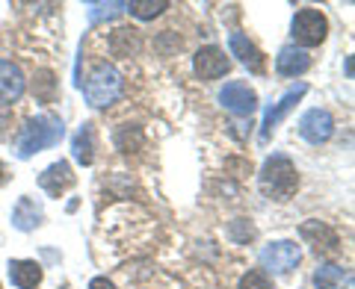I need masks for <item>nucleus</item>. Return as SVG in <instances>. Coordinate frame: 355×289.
Here are the masks:
<instances>
[{
	"mask_svg": "<svg viewBox=\"0 0 355 289\" xmlns=\"http://www.w3.org/2000/svg\"><path fill=\"white\" fill-rule=\"evenodd\" d=\"M62 136H65V127H62L60 115H51V113L36 115V118H30L27 124L21 127L18 139H15V157L18 160H30L33 153L60 144Z\"/></svg>",
	"mask_w": 355,
	"mask_h": 289,
	"instance_id": "1",
	"label": "nucleus"
},
{
	"mask_svg": "<svg viewBox=\"0 0 355 289\" xmlns=\"http://www.w3.org/2000/svg\"><path fill=\"white\" fill-rule=\"evenodd\" d=\"M258 186L270 201H291L299 189V174H296V165L291 162V157L272 153L258 174Z\"/></svg>",
	"mask_w": 355,
	"mask_h": 289,
	"instance_id": "2",
	"label": "nucleus"
},
{
	"mask_svg": "<svg viewBox=\"0 0 355 289\" xmlns=\"http://www.w3.org/2000/svg\"><path fill=\"white\" fill-rule=\"evenodd\" d=\"M121 92H125V80H121V74L110 62H98L92 68V74L86 77V83H83L86 104L95 106V109L113 106L121 97Z\"/></svg>",
	"mask_w": 355,
	"mask_h": 289,
	"instance_id": "3",
	"label": "nucleus"
},
{
	"mask_svg": "<svg viewBox=\"0 0 355 289\" xmlns=\"http://www.w3.org/2000/svg\"><path fill=\"white\" fill-rule=\"evenodd\" d=\"M291 36L299 48H317V44H323L326 36H329V18L320 12L314 6H305L299 9L291 21Z\"/></svg>",
	"mask_w": 355,
	"mask_h": 289,
	"instance_id": "4",
	"label": "nucleus"
},
{
	"mask_svg": "<svg viewBox=\"0 0 355 289\" xmlns=\"http://www.w3.org/2000/svg\"><path fill=\"white\" fill-rule=\"evenodd\" d=\"M299 245L291 239H279V242H270L263 251H261V265L266 272H272V274H287L291 269H296V263H299Z\"/></svg>",
	"mask_w": 355,
	"mask_h": 289,
	"instance_id": "5",
	"label": "nucleus"
},
{
	"mask_svg": "<svg viewBox=\"0 0 355 289\" xmlns=\"http://www.w3.org/2000/svg\"><path fill=\"white\" fill-rule=\"evenodd\" d=\"M331 133H335V118H331L329 109H308V113L299 118V136L311 144L329 142Z\"/></svg>",
	"mask_w": 355,
	"mask_h": 289,
	"instance_id": "6",
	"label": "nucleus"
},
{
	"mask_svg": "<svg viewBox=\"0 0 355 289\" xmlns=\"http://www.w3.org/2000/svg\"><path fill=\"white\" fill-rule=\"evenodd\" d=\"M193 68H196L198 80H219V77L228 74L231 59L225 57V50L216 48V44H207V48H202V50L196 53Z\"/></svg>",
	"mask_w": 355,
	"mask_h": 289,
	"instance_id": "7",
	"label": "nucleus"
},
{
	"mask_svg": "<svg viewBox=\"0 0 355 289\" xmlns=\"http://www.w3.org/2000/svg\"><path fill=\"white\" fill-rule=\"evenodd\" d=\"M219 104L234 115H252L258 109V95L246 83H225V88L219 92Z\"/></svg>",
	"mask_w": 355,
	"mask_h": 289,
	"instance_id": "8",
	"label": "nucleus"
},
{
	"mask_svg": "<svg viewBox=\"0 0 355 289\" xmlns=\"http://www.w3.org/2000/svg\"><path fill=\"white\" fill-rule=\"evenodd\" d=\"M305 92H308V86H305V83H299L296 88H291V92H287V95H282V97H279V104H272L270 109H266V115H263V124H261V142H266V139H270V133H272L275 127L282 124V121H284V115L291 113V109H293L299 101H302V97H305Z\"/></svg>",
	"mask_w": 355,
	"mask_h": 289,
	"instance_id": "9",
	"label": "nucleus"
},
{
	"mask_svg": "<svg viewBox=\"0 0 355 289\" xmlns=\"http://www.w3.org/2000/svg\"><path fill=\"white\" fill-rule=\"evenodd\" d=\"M299 233H302V239L314 248V254H320V257H329V254L338 251V233L331 230L326 221L311 218V221H305V225L299 227Z\"/></svg>",
	"mask_w": 355,
	"mask_h": 289,
	"instance_id": "10",
	"label": "nucleus"
},
{
	"mask_svg": "<svg viewBox=\"0 0 355 289\" xmlns=\"http://www.w3.org/2000/svg\"><path fill=\"white\" fill-rule=\"evenodd\" d=\"M24 74L15 62L9 59H0V106H9V104H18L21 95H24Z\"/></svg>",
	"mask_w": 355,
	"mask_h": 289,
	"instance_id": "11",
	"label": "nucleus"
},
{
	"mask_svg": "<svg viewBox=\"0 0 355 289\" xmlns=\"http://www.w3.org/2000/svg\"><path fill=\"white\" fill-rule=\"evenodd\" d=\"M39 186L48 192L51 198H62L65 189H71L74 186V174H71V165L60 160V162H53L48 165L42 174H39Z\"/></svg>",
	"mask_w": 355,
	"mask_h": 289,
	"instance_id": "12",
	"label": "nucleus"
},
{
	"mask_svg": "<svg viewBox=\"0 0 355 289\" xmlns=\"http://www.w3.org/2000/svg\"><path fill=\"white\" fill-rule=\"evenodd\" d=\"M311 68V57L302 48H282L279 57H275V71L282 77H302Z\"/></svg>",
	"mask_w": 355,
	"mask_h": 289,
	"instance_id": "13",
	"label": "nucleus"
},
{
	"mask_svg": "<svg viewBox=\"0 0 355 289\" xmlns=\"http://www.w3.org/2000/svg\"><path fill=\"white\" fill-rule=\"evenodd\" d=\"M9 277L18 289H36L42 283V265L36 260H12L9 263Z\"/></svg>",
	"mask_w": 355,
	"mask_h": 289,
	"instance_id": "14",
	"label": "nucleus"
},
{
	"mask_svg": "<svg viewBox=\"0 0 355 289\" xmlns=\"http://www.w3.org/2000/svg\"><path fill=\"white\" fill-rule=\"evenodd\" d=\"M228 48H231V53L243 62V65H249L252 71H261L263 68V57H261V50L254 48V44L243 36V32H231L228 36Z\"/></svg>",
	"mask_w": 355,
	"mask_h": 289,
	"instance_id": "15",
	"label": "nucleus"
},
{
	"mask_svg": "<svg viewBox=\"0 0 355 289\" xmlns=\"http://www.w3.org/2000/svg\"><path fill=\"white\" fill-rule=\"evenodd\" d=\"M317 289H352V269L343 265H320L314 274Z\"/></svg>",
	"mask_w": 355,
	"mask_h": 289,
	"instance_id": "16",
	"label": "nucleus"
},
{
	"mask_svg": "<svg viewBox=\"0 0 355 289\" xmlns=\"http://www.w3.org/2000/svg\"><path fill=\"white\" fill-rule=\"evenodd\" d=\"M12 225H15L18 230H24V233L42 225V207L33 201L30 195H21V198H18V204H15V209H12Z\"/></svg>",
	"mask_w": 355,
	"mask_h": 289,
	"instance_id": "17",
	"label": "nucleus"
},
{
	"mask_svg": "<svg viewBox=\"0 0 355 289\" xmlns=\"http://www.w3.org/2000/svg\"><path fill=\"white\" fill-rule=\"evenodd\" d=\"M71 153H74V160L80 165H92L95 162V130H92V124H83L80 130L74 133Z\"/></svg>",
	"mask_w": 355,
	"mask_h": 289,
	"instance_id": "18",
	"label": "nucleus"
},
{
	"mask_svg": "<svg viewBox=\"0 0 355 289\" xmlns=\"http://www.w3.org/2000/svg\"><path fill=\"white\" fill-rule=\"evenodd\" d=\"M113 142H116V148H119L121 153H133V151H139V148H142L146 136H142V130H139L137 124H121V127L116 130Z\"/></svg>",
	"mask_w": 355,
	"mask_h": 289,
	"instance_id": "19",
	"label": "nucleus"
},
{
	"mask_svg": "<svg viewBox=\"0 0 355 289\" xmlns=\"http://www.w3.org/2000/svg\"><path fill=\"white\" fill-rule=\"evenodd\" d=\"M166 6H169L166 0H133V3H128L130 15H133V18H139V21H151V18L163 15V9H166Z\"/></svg>",
	"mask_w": 355,
	"mask_h": 289,
	"instance_id": "20",
	"label": "nucleus"
},
{
	"mask_svg": "<svg viewBox=\"0 0 355 289\" xmlns=\"http://www.w3.org/2000/svg\"><path fill=\"white\" fill-rule=\"evenodd\" d=\"M237 289H275V286H272L270 277H266V272H261V269H252V272H246V274L240 277Z\"/></svg>",
	"mask_w": 355,
	"mask_h": 289,
	"instance_id": "21",
	"label": "nucleus"
},
{
	"mask_svg": "<svg viewBox=\"0 0 355 289\" xmlns=\"http://www.w3.org/2000/svg\"><path fill=\"white\" fill-rule=\"evenodd\" d=\"M33 92H36L42 101H51L53 97V74L51 71H39V80H33Z\"/></svg>",
	"mask_w": 355,
	"mask_h": 289,
	"instance_id": "22",
	"label": "nucleus"
},
{
	"mask_svg": "<svg viewBox=\"0 0 355 289\" xmlns=\"http://www.w3.org/2000/svg\"><path fill=\"white\" fill-rule=\"evenodd\" d=\"M121 9H128V3H92V21H98L101 15H116V12H121Z\"/></svg>",
	"mask_w": 355,
	"mask_h": 289,
	"instance_id": "23",
	"label": "nucleus"
},
{
	"mask_svg": "<svg viewBox=\"0 0 355 289\" xmlns=\"http://www.w3.org/2000/svg\"><path fill=\"white\" fill-rule=\"evenodd\" d=\"M89 289H116V283L107 281V277H92V281H89Z\"/></svg>",
	"mask_w": 355,
	"mask_h": 289,
	"instance_id": "24",
	"label": "nucleus"
},
{
	"mask_svg": "<svg viewBox=\"0 0 355 289\" xmlns=\"http://www.w3.org/2000/svg\"><path fill=\"white\" fill-rule=\"evenodd\" d=\"M6 180H9V171H6V165L0 162V186H6Z\"/></svg>",
	"mask_w": 355,
	"mask_h": 289,
	"instance_id": "25",
	"label": "nucleus"
}]
</instances>
